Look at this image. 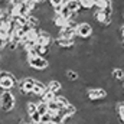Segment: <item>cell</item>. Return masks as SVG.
<instances>
[{
    "mask_svg": "<svg viewBox=\"0 0 124 124\" xmlns=\"http://www.w3.org/2000/svg\"><path fill=\"white\" fill-rule=\"evenodd\" d=\"M19 82V78L7 71H0V90L1 91H12Z\"/></svg>",
    "mask_w": 124,
    "mask_h": 124,
    "instance_id": "1",
    "label": "cell"
},
{
    "mask_svg": "<svg viewBox=\"0 0 124 124\" xmlns=\"http://www.w3.org/2000/svg\"><path fill=\"white\" fill-rule=\"evenodd\" d=\"M16 108V97L12 91H1L0 94V110L10 113Z\"/></svg>",
    "mask_w": 124,
    "mask_h": 124,
    "instance_id": "2",
    "label": "cell"
},
{
    "mask_svg": "<svg viewBox=\"0 0 124 124\" xmlns=\"http://www.w3.org/2000/svg\"><path fill=\"white\" fill-rule=\"evenodd\" d=\"M94 28L91 26L90 22H79L78 28H77V38H79L81 40H87L93 36Z\"/></svg>",
    "mask_w": 124,
    "mask_h": 124,
    "instance_id": "3",
    "label": "cell"
},
{
    "mask_svg": "<svg viewBox=\"0 0 124 124\" xmlns=\"http://www.w3.org/2000/svg\"><path fill=\"white\" fill-rule=\"evenodd\" d=\"M28 65L35 71H45L49 68V61L48 58H43V56H33L28 59Z\"/></svg>",
    "mask_w": 124,
    "mask_h": 124,
    "instance_id": "4",
    "label": "cell"
},
{
    "mask_svg": "<svg viewBox=\"0 0 124 124\" xmlns=\"http://www.w3.org/2000/svg\"><path fill=\"white\" fill-rule=\"evenodd\" d=\"M108 97V91L101 87H94L87 91V98L90 101H98V100H105Z\"/></svg>",
    "mask_w": 124,
    "mask_h": 124,
    "instance_id": "5",
    "label": "cell"
},
{
    "mask_svg": "<svg viewBox=\"0 0 124 124\" xmlns=\"http://www.w3.org/2000/svg\"><path fill=\"white\" fill-rule=\"evenodd\" d=\"M54 42H55L61 49H72V48H75V45H77L75 39H66V38H55Z\"/></svg>",
    "mask_w": 124,
    "mask_h": 124,
    "instance_id": "6",
    "label": "cell"
},
{
    "mask_svg": "<svg viewBox=\"0 0 124 124\" xmlns=\"http://www.w3.org/2000/svg\"><path fill=\"white\" fill-rule=\"evenodd\" d=\"M36 43L38 45H43V46H51L52 45V35L46 31H40L38 39H36Z\"/></svg>",
    "mask_w": 124,
    "mask_h": 124,
    "instance_id": "7",
    "label": "cell"
},
{
    "mask_svg": "<svg viewBox=\"0 0 124 124\" xmlns=\"http://www.w3.org/2000/svg\"><path fill=\"white\" fill-rule=\"evenodd\" d=\"M56 38H66V39H75L77 38V29L69 28V26H63L58 31Z\"/></svg>",
    "mask_w": 124,
    "mask_h": 124,
    "instance_id": "8",
    "label": "cell"
},
{
    "mask_svg": "<svg viewBox=\"0 0 124 124\" xmlns=\"http://www.w3.org/2000/svg\"><path fill=\"white\" fill-rule=\"evenodd\" d=\"M48 90V85L45 84V82H42V81H38L36 79V84H35V87H33V91H32V95H35V97H42L43 95V93Z\"/></svg>",
    "mask_w": 124,
    "mask_h": 124,
    "instance_id": "9",
    "label": "cell"
},
{
    "mask_svg": "<svg viewBox=\"0 0 124 124\" xmlns=\"http://www.w3.org/2000/svg\"><path fill=\"white\" fill-rule=\"evenodd\" d=\"M111 78L116 82L124 81V68H121V66H113V69H111Z\"/></svg>",
    "mask_w": 124,
    "mask_h": 124,
    "instance_id": "10",
    "label": "cell"
},
{
    "mask_svg": "<svg viewBox=\"0 0 124 124\" xmlns=\"http://www.w3.org/2000/svg\"><path fill=\"white\" fill-rule=\"evenodd\" d=\"M62 88H63V85H62V82L59 79H51L48 82V90L52 91V93H55L56 95H58V93L61 91Z\"/></svg>",
    "mask_w": 124,
    "mask_h": 124,
    "instance_id": "11",
    "label": "cell"
},
{
    "mask_svg": "<svg viewBox=\"0 0 124 124\" xmlns=\"http://www.w3.org/2000/svg\"><path fill=\"white\" fill-rule=\"evenodd\" d=\"M65 6L72 12V13H78L79 10H81V3H79V0H65Z\"/></svg>",
    "mask_w": 124,
    "mask_h": 124,
    "instance_id": "12",
    "label": "cell"
},
{
    "mask_svg": "<svg viewBox=\"0 0 124 124\" xmlns=\"http://www.w3.org/2000/svg\"><path fill=\"white\" fill-rule=\"evenodd\" d=\"M65 78H66L68 81H71V82H75V81H78V79H79V74H78L75 69L68 68V69L65 71Z\"/></svg>",
    "mask_w": 124,
    "mask_h": 124,
    "instance_id": "13",
    "label": "cell"
},
{
    "mask_svg": "<svg viewBox=\"0 0 124 124\" xmlns=\"http://www.w3.org/2000/svg\"><path fill=\"white\" fill-rule=\"evenodd\" d=\"M116 113L118 116V121L121 124H124V101L116 102Z\"/></svg>",
    "mask_w": 124,
    "mask_h": 124,
    "instance_id": "14",
    "label": "cell"
},
{
    "mask_svg": "<svg viewBox=\"0 0 124 124\" xmlns=\"http://www.w3.org/2000/svg\"><path fill=\"white\" fill-rule=\"evenodd\" d=\"M55 101H56V104L61 107L62 110L65 108V107H68L69 104H71V101H69V98L68 97H65V95H61V94H58L56 95V98H55Z\"/></svg>",
    "mask_w": 124,
    "mask_h": 124,
    "instance_id": "15",
    "label": "cell"
},
{
    "mask_svg": "<svg viewBox=\"0 0 124 124\" xmlns=\"http://www.w3.org/2000/svg\"><path fill=\"white\" fill-rule=\"evenodd\" d=\"M55 98H56V94L52 93V91H49V90H46L43 95L40 97V100L43 101V102H46V104H49V102H52V101H55Z\"/></svg>",
    "mask_w": 124,
    "mask_h": 124,
    "instance_id": "16",
    "label": "cell"
},
{
    "mask_svg": "<svg viewBox=\"0 0 124 124\" xmlns=\"http://www.w3.org/2000/svg\"><path fill=\"white\" fill-rule=\"evenodd\" d=\"M38 113H39L40 116H43V114H46V113H48V104H46V102H43L42 100L38 102Z\"/></svg>",
    "mask_w": 124,
    "mask_h": 124,
    "instance_id": "17",
    "label": "cell"
},
{
    "mask_svg": "<svg viewBox=\"0 0 124 124\" xmlns=\"http://www.w3.org/2000/svg\"><path fill=\"white\" fill-rule=\"evenodd\" d=\"M40 114L36 111V113H33V114H31L29 116V121H31L32 124H40Z\"/></svg>",
    "mask_w": 124,
    "mask_h": 124,
    "instance_id": "18",
    "label": "cell"
},
{
    "mask_svg": "<svg viewBox=\"0 0 124 124\" xmlns=\"http://www.w3.org/2000/svg\"><path fill=\"white\" fill-rule=\"evenodd\" d=\"M40 124H52V116H51L49 113L43 114V116L40 117Z\"/></svg>",
    "mask_w": 124,
    "mask_h": 124,
    "instance_id": "19",
    "label": "cell"
},
{
    "mask_svg": "<svg viewBox=\"0 0 124 124\" xmlns=\"http://www.w3.org/2000/svg\"><path fill=\"white\" fill-rule=\"evenodd\" d=\"M79 3H81L82 9H87V10H90V9H93L94 7L93 0H79Z\"/></svg>",
    "mask_w": 124,
    "mask_h": 124,
    "instance_id": "20",
    "label": "cell"
},
{
    "mask_svg": "<svg viewBox=\"0 0 124 124\" xmlns=\"http://www.w3.org/2000/svg\"><path fill=\"white\" fill-rule=\"evenodd\" d=\"M49 4L52 7H55V6H63L65 4V0H49Z\"/></svg>",
    "mask_w": 124,
    "mask_h": 124,
    "instance_id": "21",
    "label": "cell"
},
{
    "mask_svg": "<svg viewBox=\"0 0 124 124\" xmlns=\"http://www.w3.org/2000/svg\"><path fill=\"white\" fill-rule=\"evenodd\" d=\"M3 49H6V42L0 38V51H3Z\"/></svg>",
    "mask_w": 124,
    "mask_h": 124,
    "instance_id": "22",
    "label": "cell"
},
{
    "mask_svg": "<svg viewBox=\"0 0 124 124\" xmlns=\"http://www.w3.org/2000/svg\"><path fill=\"white\" fill-rule=\"evenodd\" d=\"M120 33H121V39L124 40V23L120 26Z\"/></svg>",
    "mask_w": 124,
    "mask_h": 124,
    "instance_id": "23",
    "label": "cell"
},
{
    "mask_svg": "<svg viewBox=\"0 0 124 124\" xmlns=\"http://www.w3.org/2000/svg\"><path fill=\"white\" fill-rule=\"evenodd\" d=\"M23 124H32V123H31V121H28V123H23Z\"/></svg>",
    "mask_w": 124,
    "mask_h": 124,
    "instance_id": "24",
    "label": "cell"
},
{
    "mask_svg": "<svg viewBox=\"0 0 124 124\" xmlns=\"http://www.w3.org/2000/svg\"><path fill=\"white\" fill-rule=\"evenodd\" d=\"M121 87H123V90H124V81H123V85H121Z\"/></svg>",
    "mask_w": 124,
    "mask_h": 124,
    "instance_id": "25",
    "label": "cell"
},
{
    "mask_svg": "<svg viewBox=\"0 0 124 124\" xmlns=\"http://www.w3.org/2000/svg\"><path fill=\"white\" fill-rule=\"evenodd\" d=\"M123 20H124V15H123Z\"/></svg>",
    "mask_w": 124,
    "mask_h": 124,
    "instance_id": "26",
    "label": "cell"
}]
</instances>
